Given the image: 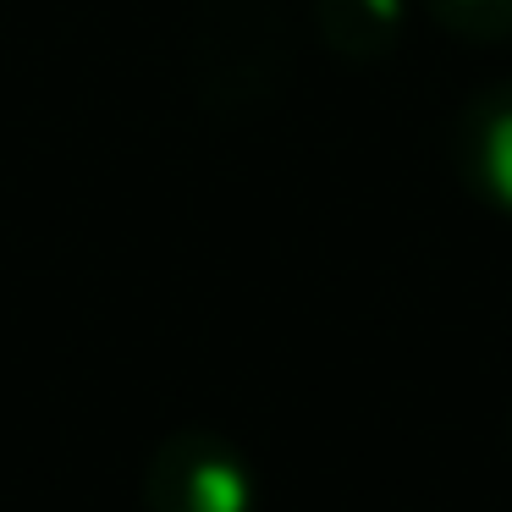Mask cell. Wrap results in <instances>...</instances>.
I'll return each mask as SVG.
<instances>
[{"label": "cell", "instance_id": "1", "mask_svg": "<svg viewBox=\"0 0 512 512\" xmlns=\"http://www.w3.org/2000/svg\"><path fill=\"white\" fill-rule=\"evenodd\" d=\"M155 512H248V474L237 452L215 435H171L149 468Z\"/></svg>", "mask_w": 512, "mask_h": 512}, {"label": "cell", "instance_id": "2", "mask_svg": "<svg viewBox=\"0 0 512 512\" xmlns=\"http://www.w3.org/2000/svg\"><path fill=\"white\" fill-rule=\"evenodd\" d=\"M452 149L468 188L512 215V78L463 105Z\"/></svg>", "mask_w": 512, "mask_h": 512}, {"label": "cell", "instance_id": "3", "mask_svg": "<svg viewBox=\"0 0 512 512\" xmlns=\"http://www.w3.org/2000/svg\"><path fill=\"white\" fill-rule=\"evenodd\" d=\"M408 0H314V23L325 45L347 61H375L397 45Z\"/></svg>", "mask_w": 512, "mask_h": 512}, {"label": "cell", "instance_id": "4", "mask_svg": "<svg viewBox=\"0 0 512 512\" xmlns=\"http://www.w3.org/2000/svg\"><path fill=\"white\" fill-rule=\"evenodd\" d=\"M424 12L457 39H479V45L512 39V0H424Z\"/></svg>", "mask_w": 512, "mask_h": 512}]
</instances>
